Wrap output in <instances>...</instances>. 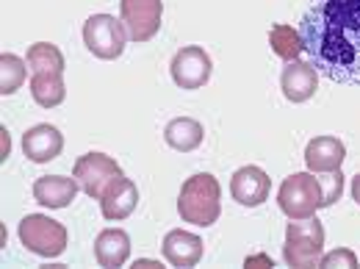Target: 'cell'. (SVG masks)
I'll list each match as a JSON object with an SVG mask.
<instances>
[{
	"instance_id": "cell-18",
	"label": "cell",
	"mask_w": 360,
	"mask_h": 269,
	"mask_svg": "<svg viewBox=\"0 0 360 269\" xmlns=\"http://www.w3.org/2000/svg\"><path fill=\"white\" fill-rule=\"evenodd\" d=\"M202 125L197 123V120H191V117H175L167 128H164V139H167V144L172 147V150H178V153H191V150H197L200 144H202Z\"/></svg>"
},
{
	"instance_id": "cell-3",
	"label": "cell",
	"mask_w": 360,
	"mask_h": 269,
	"mask_svg": "<svg viewBox=\"0 0 360 269\" xmlns=\"http://www.w3.org/2000/svg\"><path fill=\"white\" fill-rule=\"evenodd\" d=\"M324 256V227L316 217L308 220H291L285 227V244H283V261L288 267L311 269L321 264Z\"/></svg>"
},
{
	"instance_id": "cell-13",
	"label": "cell",
	"mask_w": 360,
	"mask_h": 269,
	"mask_svg": "<svg viewBox=\"0 0 360 269\" xmlns=\"http://www.w3.org/2000/svg\"><path fill=\"white\" fill-rule=\"evenodd\" d=\"M136 206H139V186L131 178H125V175L120 180H114L105 189V194L100 197V211H103V217L108 223H120V220L131 217L136 211Z\"/></svg>"
},
{
	"instance_id": "cell-7",
	"label": "cell",
	"mask_w": 360,
	"mask_h": 269,
	"mask_svg": "<svg viewBox=\"0 0 360 269\" xmlns=\"http://www.w3.org/2000/svg\"><path fill=\"white\" fill-rule=\"evenodd\" d=\"M72 175H75V180L81 183V189H84L89 197L100 200V197L105 194V189H108L114 180L122 178L125 173H122V167H120L111 156H105V153H86V156H81V158L75 161Z\"/></svg>"
},
{
	"instance_id": "cell-8",
	"label": "cell",
	"mask_w": 360,
	"mask_h": 269,
	"mask_svg": "<svg viewBox=\"0 0 360 269\" xmlns=\"http://www.w3.org/2000/svg\"><path fill=\"white\" fill-rule=\"evenodd\" d=\"M122 25L131 42H150L161 31L164 3L161 0H120Z\"/></svg>"
},
{
	"instance_id": "cell-14",
	"label": "cell",
	"mask_w": 360,
	"mask_h": 269,
	"mask_svg": "<svg viewBox=\"0 0 360 269\" xmlns=\"http://www.w3.org/2000/svg\"><path fill=\"white\" fill-rule=\"evenodd\" d=\"M161 253L172 267H197L202 258V239L191 230H183V227L169 230L164 236Z\"/></svg>"
},
{
	"instance_id": "cell-21",
	"label": "cell",
	"mask_w": 360,
	"mask_h": 269,
	"mask_svg": "<svg viewBox=\"0 0 360 269\" xmlns=\"http://www.w3.org/2000/svg\"><path fill=\"white\" fill-rule=\"evenodd\" d=\"M269 45L283 61H294V58H300V53L305 50L302 37H300V28H294V25H288V23H277V25H271Z\"/></svg>"
},
{
	"instance_id": "cell-9",
	"label": "cell",
	"mask_w": 360,
	"mask_h": 269,
	"mask_svg": "<svg viewBox=\"0 0 360 269\" xmlns=\"http://www.w3.org/2000/svg\"><path fill=\"white\" fill-rule=\"evenodd\" d=\"M169 73H172L175 87H180V89H202V87L211 81L214 61H211V56L205 53V47L186 45L172 56Z\"/></svg>"
},
{
	"instance_id": "cell-5",
	"label": "cell",
	"mask_w": 360,
	"mask_h": 269,
	"mask_svg": "<svg viewBox=\"0 0 360 269\" xmlns=\"http://www.w3.org/2000/svg\"><path fill=\"white\" fill-rule=\"evenodd\" d=\"M67 227L58 220H50L45 214H28L20 223V242L25 250L42 256V258H56L67 250Z\"/></svg>"
},
{
	"instance_id": "cell-2",
	"label": "cell",
	"mask_w": 360,
	"mask_h": 269,
	"mask_svg": "<svg viewBox=\"0 0 360 269\" xmlns=\"http://www.w3.org/2000/svg\"><path fill=\"white\" fill-rule=\"evenodd\" d=\"M178 214L183 223L211 227L222 214V189L211 173H197L183 183L178 197Z\"/></svg>"
},
{
	"instance_id": "cell-23",
	"label": "cell",
	"mask_w": 360,
	"mask_h": 269,
	"mask_svg": "<svg viewBox=\"0 0 360 269\" xmlns=\"http://www.w3.org/2000/svg\"><path fill=\"white\" fill-rule=\"evenodd\" d=\"M319 186H321V208L338 203L341 194H344V173L341 170L319 173Z\"/></svg>"
},
{
	"instance_id": "cell-1",
	"label": "cell",
	"mask_w": 360,
	"mask_h": 269,
	"mask_svg": "<svg viewBox=\"0 0 360 269\" xmlns=\"http://www.w3.org/2000/svg\"><path fill=\"white\" fill-rule=\"evenodd\" d=\"M300 37L324 78L360 87V0H314L300 20Z\"/></svg>"
},
{
	"instance_id": "cell-15",
	"label": "cell",
	"mask_w": 360,
	"mask_h": 269,
	"mask_svg": "<svg viewBox=\"0 0 360 269\" xmlns=\"http://www.w3.org/2000/svg\"><path fill=\"white\" fill-rule=\"evenodd\" d=\"M344 158H347V147H344V142L338 136H316L305 147V164L316 175L341 170Z\"/></svg>"
},
{
	"instance_id": "cell-26",
	"label": "cell",
	"mask_w": 360,
	"mask_h": 269,
	"mask_svg": "<svg viewBox=\"0 0 360 269\" xmlns=\"http://www.w3.org/2000/svg\"><path fill=\"white\" fill-rule=\"evenodd\" d=\"M0 136H3V161L8 158V150H11V142H8V131L0 128Z\"/></svg>"
},
{
	"instance_id": "cell-20",
	"label": "cell",
	"mask_w": 360,
	"mask_h": 269,
	"mask_svg": "<svg viewBox=\"0 0 360 269\" xmlns=\"http://www.w3.org/2000/svg\"><path fill=\"white\" fill-rule=\"evenodd\" d=\"M28 70L31 75H45V73H56V75H64V56L61 50L50 42H37V45L28 47Z\"/></svg>"
},
{
	"instance_id": "cell-4",
	"label": "cell",
	"mask_w": 360,
	"mask_h": 269,
	"mask_svg": "<svg viewBox=\"0 0 360 269\" xmlns=\"http://www.w3.org/2000/svg\"><path fill=\"white\" fill-rule=\"evenodd\" d=\"M277 206L288 220H308L321 208V186L316 173H294L280 183Z\"/></svg>"
},
{
	"instance_id": "cell-28",
	"label": "cell",
	"mask_w": 360,
	"mask_h": 269,
	"mask_svg": "<svg viewBox=\"0 0 360 269\" xmlns=\"http://www.w3.org/2000/svg\"><path fill=\"white\" fill-rule=\"evenodd\" d=\"M134 267H141V269H153V267H161V261H147V258H139Z\"/></svg>"
},
{
	"instance_id": "cell-25",
	"label": "cell",
	"mask_w": 360,
	"mask_h": 269,
	"mask_svg": "<svg viewBox=\"0 0 360 269\" xmlns=\"http://www.w3.org/2000/svg\"><path fill=\"white\" fill-rule=\"evenodd\" d=\"M244 267H274V261H271L269 256H250L247 261H244Z\"/></svg>"
},
{
	"instance_id": "cell-17",
	"label": "cell",
	"mask_w": 360,
	"mask_h": 269,
	"mask_svg": "<svg viewBox=\"0 0 360 269\" xmlns=\"http://www.w3.org/2000/svg\"><path fill=\"white\" fill-rule=\"evenodd\" d=\"M131 256V236L122 227H105L94 239V258L100 267H122Z\"/></svg>"
},
{
	"instance_id": "cell-22",
	"label": "cell",
	"mask_w": 360,
	"mask_h": 269,
	"mask_svg": "<svg viewBox=\"0 0 360 269\" xmlns=\"http://www.w3.org/2000/svg\"><path fill=\"white\" fill-rule=\"evenodd\" d=\"M25 75H28V61H22L14 53H3L0 56V92L3 94H14L22 87Z\"/></svg>"
},
{
	"instance_id": "cell-10",
	"label": "cell",
	"mask_w": 360,
	"mask_h": 269,
	"mask_svg": "<svg viewBox=\"0 0 360 269\" xmlns=\"http://www.w3.org/2000/svg\"><path fill=\"white\" fill-rule=\"evenodd\" d=\"M269 189L271 180L269 175L261 170V167H241L233 173L230 178V194L238 206H247V208H258L269 200Z\"/></svg>"
},
{
	"instance_id": "cell-27",
	"label": "cell",
	"mask_w": 360,
	"mask_h": 269,
	"mask_svg": "<svg viewBox=\"0 0 360 269\" xmlns=\"http://www.w3.org/2000/svg\"><path fill=\"white\" fill-rule=\"evenodd\" d=\"M352 200H355V203L360 206V173L355 175V178H352Z\"/></svg>"
},
{
	"instance_id": "cell-11",
	"label": "cell",
	"mask_w": 360,
	"mask_h": 269,
	"mask_svg": "<svg viewBox=\"0 0 360 269\" xmlns=\"http://www.w3.org/2000/svg\"><path fill=\"white\" fill-rule=\"evenodd\" d=\"M316 87H319V70L311 61H302V58L285 61L280 73V89L285 94V100L305 103L316 94Z\"/></svg>"
},
{
	"instance_id": "cell-24",
	"label": "cell",
	"mask_w": 360,
	"mask_h": 269,
	"mask_svg": "<svg viewBox=\"0 0 360 269\" xmlns=\"http://www.w3.org/2000/svg\"><path fill=\"white\" fill-rule=\"evenodd\" d=\"M319 267H324V269H335V267L355 269V267H358V256H355L352 250H347V247H341V250H333V253H324V256H321V264H319Z\"/></svg>"
},
{
	"instance_id": "cell-6",
	"label": "cell",
	"mask_w": 360,
	"mask_h": 269,
	"mask_svg": "<svg viewBox=\"0 0 360 269\" xmlns=\"http://www.w3.org/2000/svg\"><path fill=\"white\" fill-rule=\"evenodd\" d=\"M128 42V31L122 25V20L111 17V14H91L84 23V45L89 47L91 56L103 58V61H114L125 53Z\"/></svg>"
},
{
	"instance_id": "cell-16",
	"label": "cell",
	"mask_w": 360,
	"mask_h": 269,
	"mask_svg": "<svg viewBox=\"0 0 360 269\" xmlns=\"http://www.w3.org/2000/svg\"><path fill=\"white\" fill-rule=\"evenodd\" d=\"M78 189H81V183L75 180V175L72 178H67V175H42L34 183V197L45 208H67L75 200Z\"/></svg>"
},
{
	"instance_id": "cell-12",
	"label": "cell",
	"mask_w": 360,
	"mask_h": 269,
	"mask_svg": "<svg viewBox=\"0 0 360 269\" xmlns=\"http://www.w3.org/2000/svg\"><path fill=\"white\" fill-rule=\"evenodd\" d=\"M22 150H25V156H28V161H34V164H47V161H53V158H58L61 156V150H64V136L61 131L56 128V125H34V128H28L25 136H22Z\"/></svg>"
},
{
	"instance_id": "cell-19",
	"label": "cell",
	"mask_w": 360,
	"mask_h": 269,
	"mask_svg": "<svg viewBox=\"0 0 360 269\" xmlns=\"http://www.w3.org/2000/svg\"><path fill=\"white\" fill-rule=\"evenodd\" d=\"M31 97L37 100V106L42 108H56L64 103L67 89H64V78L56 73H45V75H31Z\"/></svg>"
}]
</instances>
